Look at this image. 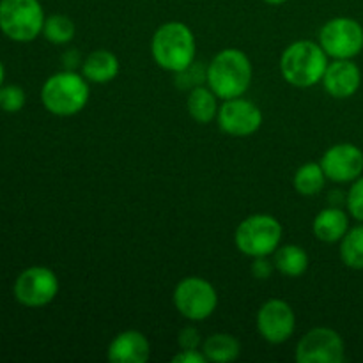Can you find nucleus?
Masks as SVG:
<instances>
[{
  "label": "nucleus",
  "instance_id": "1",
  "mask_svg": "<svg viewBox=\"0 0 363 363\" xmlns=\"http://www.w3.org/2000/svg\"><path fill=\"white\" fill-rule=\"evenodd\" d=\"M250 59L241 50H222L209 64L206 71V82L216 98H240L248 91L252 84Z\"/></svg>",
  "mask_w": 363,
  "mask_h": 363
},
{
  "label": "nucleus",
  "instance_id": "2",
  "mask_svg": "<svg viewBox=\"0 0 363 363\" xmlns=\"http://www.w3.org/2000/svg\"><path fill=\"white\" fill-rule=\"evenodd\" d=\"M195 52L197 45H195L194 32L181 21L163 23L152 35V59L165 71L181 73L188 69L194 64Z\"/></svg>",
  "mask_w": 363,
  "mask_h": 363
},
{
  "label": "nucleus",
  "instance_id": "3",
  "mask_svg": "<svg viewBox=\"0 0 363 363\" xmlns=\"http://www.w3.org/2000/svg\"><path fill=\"white\" fill-rule=\"evenodd\" d=\"M328 67V55L321 45L312 41H296L280 57V71L287 84L294 87H312L323 82Z\"/></svg>",
  "mask_w": 363,
  "mask_h": 363
},
{
  "label": "nucleus",
  "instance_id": "4",
  "mask_svg": "<svg viewBox=\"0 0 363 363\" xmlns=\"http://www.w3.org/2000/svg\"><path fill=\"white\" fill-rule=\"evenodd\" d=\"M41 101L53 116H74L87 105L89 85L82 74L71 69L60 71L45 82L41 89Z\"/></svg>",
  "mask_w": 363,
  "mask_h": 363
},
{
  "label": "nucleus",
  "instance_id": "5",
  "mask_svg": "<svg viewBox=\"0 0 363 363\" xmlns=\"http://www.w3.org/2000/svg\"><path fill=\"white\" fill-rule=\"evenodd\" d=\"M282 241V225L269 215H252L240 223L234 243L248 257H268L275 254Z\"/></svg>",
  "mask_w": 363,
  "mask_h": 363
},
{
  "label": "nucleus",
  "instance_id": "6",
  "mask_svg": "<svg viewBox=\"0 0 363 363\" xmlns=\"http://www.w3.org/2000/svg\"><path fill=\"white\" fill-rule=\"evenodd\" d=\"M45 20L39 0H0V28L13 41H34Z\"/></svg>",
  "mask_w": 363,
  "mask_h": 363
},
{
  "label": "nucleus",
  "instance_id": "7",
  "mask_svg": "<svg viewBox=\"0 0 363 363\" xmlns=\"http://www.w3.org/2000/svg\"><path fill=\"white\" fill-rule=\"evenodd\" d=\"M319 45L333 59H353L363 50V27L353 18H333L323 25Z\"/></svg>",
  "mask_w": 363,
  "mask_h": 363
},
{
  "label": "nucleus",
  "instance_id": "8",
  "mask_svg": "<svg viewBox=\"0 0 363 363\" xmlns=\"http://www.w3.org/2000/svg\"><path fill=\"white\" fill-rule=\"evenodd\" d=\"M174 305L183 318L190 321H202L215 312L218 296L208 280L188 277L177 284L174 291Z\"/></svg>",
  "mask_w": 363,
  "mask_h": 363
},
{
  "label": "nucleus",
  "instance_id": "9",
  "mask_svg": "<svg viewBox=\"0 0 363 363\" xmlns=\"http://www.w3.org/2000/svg\"><path fill=\"white\" fill-rule=\"evenodd\" d=\"M14 298L30 308L45 307L55 300L59 293V279L55 273L43 266H32L20 273L13 287Z\"/></svg>",
  "mask_w": 363,
  "mask_h": 363
},
{
  "label": "nucleus",
  "instance_id": "10",
  "mask_svg": "<svg viewBox=\"0 0 363 363\" xmlns=\"http://www.w3.org/2000/svg\"><path fill=\"white\" fill-rule=\"evenodd\" d=\"M298 363H342L344 340L335 330L314 328L301 337L296 347Z\"/></svg>",
  "mask_w": 363,
  "mask_h": 363
},
{
  "label": "nucleus",
  "instance_id": "11",
  "mask_svg": "<svg viewBox=\"0 0 363 363\" xmlns=\"http://www.w3.org/2000/svg\"><path fill=\"white\" fill-rule=\"evenodd\" d=\"M216 119L223 133L230 137H248L261 128L262 112L255 103L240 96V98L223 99V105L218 106Z\"/></svg>",
  "mask_w": 363,
  "mask_h": 363
},
{
  "label": "nucleus",
  "instance_id": "12",
  "mask_svg": "<svg viewBox=\"0 0 363 363\" xmlns=\"http://www.w3.org/2000/svg\"><path fill=\"white\" fill-rule=\"evenodd\" d=\"M257 328L268 342H287L296 330V315L287 301L268 300L257 312Z\"/></svg>",
  "mask_w": 363,
  "mask_h": 363
},
{
  "label": "nucleus",
  "instance_id": "13",
  "mask_svg": "<svg viewBox=\"0 0 363 363\" xmlns=\"http://www.w3.org/2000/svg\"><path fill=\"white\" fill-rule=\"evenodd\" d=\"M321 167L326 177L335 183H350L363 172V152L353 144L332 145L323 155Z\"/></svg>",
  "mask_w": 363,
  "mask_h": 363
},
{
  "label": "nucleus",
  "instance_id": "14",
  "mask_svg": "<svg viewBox=\"0 0 363 363\" xmlns=\"http://www.w3.org/2000/svg\"><path fill=\"white\" fill-rule=\"evenodd\" d=\"M362 73L351 59H335V62L328 64L326 73L323 77V85L332 98L346 99L351 98L360 89Z\"/></svg>",
  "mask_w": 363,
  "mask_h": 363
},
{
  "label": "nucleus",
  "instance_id": "15",
  "mask_svg": "<svg viewBox=\"0 0 363 363\" xmlns=\"http://www.w3.org/2000/svg\"><path fill=\"white\" fill-rule=\"evenodd\" d=\"M151 357V346L144 333L126 330L110 342L106 358L113 363H145Z\"/></svg>",
  "mask_w": 363,
  "mask_h": 363
},
{
  "label": "nucleus",
  "instance_id": "16",
  "mask_svg": "<svg viewBox=\"0 0 363 363\" xmlns=\"http://www.w3.org/2000/svg\"><path fill=\"white\" fill-rule=\"evenodd\" d=\"M119 73V60L108 50H96L85 57L82 74L85 80L94 84H108Z\"/></svg>",
  "mask_w": 363,
  "mask_h": 363
},
{
  "label": "nucleus",
  "instance_id": "17",
  "mask_svg": "<svg viewBox=\"0 0 363 363\" xmlns=\"http://www.w3.org/2000/svg\"><path fill=\"white\" fill-rule=\"evenodd\" d=\"M314 229L315 238L325 243H337L346 236L350 230V220L347 215L339 208H328L323 209L314 220Z\"/></svg>",
  "mask_w": 363,
  "mask_h": 363
},
{
  "label": "nucleus",
  "instance_id": "18",
  "mask_svg": "<svg viewBox=\"0 0 363 363\" xmlns=\"http://www.w3.org/2000/svg\"><path fill=\"white\" fill-rule=\"evenodd\" d=\"M202 353L209 362L227 363L234 362L241 353V344L229 333H215L202 344Z\"/></svg>",
  "mask_w": 363,
  "mask_h": 363
},
{
  "label": "nucleus",
  "instance_id": "19",
  "mask_svg": "<svg viewBox=\"0 0 363 363\" xmlns=\"http://www.w3.org/2000/svg\"><path fill=\"white\" fill-rule=\"evenodd\" d=\"M188 112L191 119L201 124L211 123L218 113L216 94L209 87H194L188 96Z\"/></svg>",
  "mask_w": 363,
  "mask_h": 363
},
{
  "label": "nucleus",
  "instance_id": "20",
  "mask_svg": "<svg viewBox=\"0 0 363 363\" xmlns=\"http://www.w3.org/2000/svg\"><path fill=\"white\" fill-rule=\"evenodd\" d=\"M308 254L296 245H286L275 250V268L287 277H301L308 269Z\"/></svg>",
  "mask_w": 363,
  "mask_h": 363
},
{
  "label": "nucleus",
  "instance_id": "21",
  "mask_svg": "<svg viewBox=\"0 0 363 363\" xmlns=\"http://www.w3.org/2000/svg\"><path fill=\"white\" fill-rule=\"evenodd\" d=\"M326 174L323 170L321 163H303L300 169L294 174V188L303 197H311V195L319 194L325 188Z\"/></svg>",
  "mask_w": 363,
  "mask_h": 363
},
{
  "label": "nucleus",
  "instance_id": "22",
  "mask_svg": "<svg viewBox=\"0 0 363 363\" xmlns=\"http://www.w3.org/2000/svg\"><path fill=\"white\" fill-rule=\"evenodd\" d=\"M340 259L351 269H363V225L353 227L340 240Z\"/></svg>",
  "mask_w": 363,
  "mask_h": 363
},
{
  "label": "nucleus",
  "instance_id": "23",
  "mask_svg": "<svg viewBox=\"0 0 363 363\" xmlns=\"http://www.w3.org/2000/svg\"><path fill=\"white\" fill-rule=\"evenodd\" d=\"M43 34L53 45H66L74 38V23L64 14H53L45 20Z\"/></svg>",
  "mask_w": 363,
  "mask_h": 363
},
{
  "label": "nucleus",
  "instance_id": "24",
  "mask_svg": "<svg viewBox=\"0 0 363 363\" xmlns=\"http://www.w3.org/2000/svg\"><path fill=\"white\" fill-rule=\"evenodd\" d=\"M25 91L18 85H6L0 87V110L7 113H16L20 112L25 106Z\"/></svg>",
  "mask_w": 363,
  "mask_h": 363
},
{
  "label": "nucleus",
  "instance_id": "25",
  "mask_svg": "<svg viewBox=\"0 0 363 363\" xmlns=\"http://www.w3.org/2000/svg\"><path fill=\"white\" fill-rule=\"evenodd\" d=\"M346 204L351 215H353L358 222H363V176L354 179L353 186H351L350 194H347L346 197Z\"/></svg>",
  "mask_w": 363,
  "mask_h": 363
},
{
  "label": "nucleus",
  "instance_id": "26",
  "mask_svg": "<svg viewBox=\"0 0 363 363\" xmlns=\"http://www.w3.org/2000/svg\"><path fill=\"white\" fill-rule=\"evenodd\" d=\"M179 346L181 350H197L199 344H201V333H199L197 328H183L179 332Z\"/></svg>",
  "mask_w": 363,
  "mask_h": 363
},
{
  "label": "nucleus",
  "instance_id": "27",
  "mask_svg": "<svg viewBox=\"0 0 363 363\" xmlns=\"http://www.w3.org/2000/svg\"><path fill=\"white\" fill-rule=\"evenodd\" d=\"M174 363H206L208 358H206L204 353H199L197 350H181L179 354L172 358Z\"/></svg>",
  "mask_w": 363,
  "mask_h": 363
},
{
  "label": "nucleus",
  "instance_id": "28",
  "mask_svg": "<svg viewBox=\"0 0 363 363\" xmlns=\"http://www.w3.org/2000/svg\"><path fill=\"white\" fill-rule=\"evenodd\" d=\"M273 268H275V264H269V262L266 261V257H257V261H255L254 266H252V273H254L257 279L264 280L272 275Z\"/></svg>",
  "mask_w": 363,
  "mask_h": 363
},
{
  "label": "nucleus",
  "instance_id": "29",
  "mask_svg": "<svg viewBox=\"0 0 363 363\" xmlns=\"http://www.w3.org/2000/svg\"><path fill=\"white\" fill-rule=\"evenodd\" d=\"M62 60H64V64H66L67 67H74V66H77V60H78L77 50H71V52H67L66 55L62 57Z\"/></svg>",
  "mask_w": 363,
  "mask_h": 363
},
{
  "label": "nucleus",
  "instance_id": "30",
  "mask_svg": "<svg viewBox=\"0 0 363 363\" xmlns=\"http://www.w3.org/2000/svg\"><path fill=\"white\" fill-rule=\"evenodd\" d=\"M4 77H6V69H4V64L0 62V87H2V82H4Z\"/></svg>",
  "mask_w": 363,
  "mask_h": 363
},
{
  "label": "nucleus",
  "instance_id": "31",
  "mask_svg": "<svg viewBox=\"0 0 363 363\" xmlns=\"http://www.w3.org/2000/svg\"><path fill=\"white\" fill-rule=\"evenodd\" d=\"M264 2H268V4H272V6H280V4H284V2H287V0H264Z\"/></svg>",
  "mask_w": 363,
  "mask_h": 363
}]
</instances>
